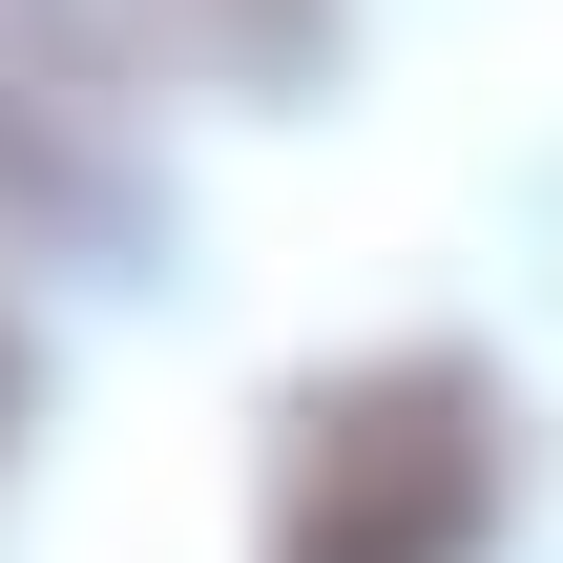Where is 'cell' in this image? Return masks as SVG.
Wrapping results in <instances>:
<instances>
[{
  "mask_svg": "<svg viewBox=\"0 0 563 563\" xmlns=\"http://www.w3.org/2000/svg\"><path fill=\"white\" fill-rule=\"evenodd\" d=\"M0 439H21V334H0Z\"/></svg>",
  "mask_w": 563,
  "mask_h": 563,
  "instance_id": "cell-2",
  "label": "cell"
},
{
  "mask_svg": "<svg viewBox=\"0 0 563 563\" xmlns=\"http://www.w3.org/2000/svg\"><path fill=\"white\" fill-rule=\"evenodd\" d=\"M481 522H501V397L460 355L334 376L272 460V563H481Z\"/></svg>",
  "mask_w": 563,
  "mask_h": 563,
  "instance_id": "cell-1",
  "label": "cell"
}]
</instances>
